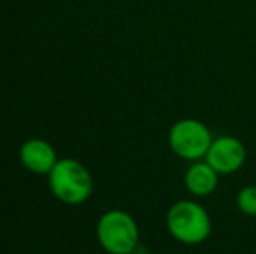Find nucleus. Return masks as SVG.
Listing matches in <instances>:
<instances>
[{
  "mask_svg": "<svg viewBox=\"0 0 256 254\" xmlns=\"http://www.w3.org/2000/svg\"><path fill=\"white\" fill-rule=\"evenodd\" d=\"M96 237L108 254H131L140 244V228L129 213L110 209L98 220Z\"/></svg>",
  "mask_w": 256,
  "mask_h": 254,
  "instance_id": "3",
  "label": "nucleus"
},
{
  "mask_svg": "<svg viewBox=\"0 0 256 254\" xmlns=\"http://www.w3.org/2000/svg\"><path fill=\"white\" fill-rule=\"evenodd\" d=\"M237 207L246 216L256 218V185H248L237 193Z\"/></svg>",
  "mask_w": 256,
  "mask_h": 254,
  "instance_id": "8",
  "label": "nucleus"
},
{
  "mask_svg": "<svg viewBox=\"0 0 256 254\" xmlns=\"http://www.w3.org/2000/svg\"><path fill=\"white\" fill-rule=\"evenodd\" d=\"M20 160L30 173L49 174L60 159L51 143L40 138H32L21 145Z\"/></svg>",
  "mask_w": 256,
  "mask_h": 254,
  "instance_id": "6",
  "label": "nucleus"
},
{
  "mask_svg": "<svg viewBox=\"0 0 256 254\" xmlns=\"http://www.w3.org/2000/svg\"><path fill=\"white\" fill-rule=\"evenodd\" d=\"M131 254H134V253H131Z\"/></svg>",
  "mask_w": 256,
  "mask_h": 254,
  "instance_id": "9",
  "label": "nucleus"
},
{
  "mask_svg": "<svg viewBox=\"0 0 256 254\" xmlns=\"http://www.w3.org/2000/svg\"><path fill=\"white\" fill-rule=\"evenodd\" d=\"M166 228L180 244L199 246L209 239L212 232L211 216L196 200H178L166 214Z\"/></svg>",
  "mask_w": 256,
  "mask_h": 254,
  "instance_id": "1",
  "label": "nucleus"
},
{
  "mask_svg": "<svg viewBox=\"0 0 256 254\" xmlns=\"http://www.w3.org/2000/svg\"><path fill=\"white\" fill-rule=\"evenodd\" d=\"M212 134L204 122L197 119H182L169 129V148L180 159L196 162L202 160L212 143Z\"/></svg>",
  "mask_w": 256,
  "mask_h": 254,
  "instance_id": "4",
  "label": "nucleus"
},
{
  "mask_svg": "<svg viewBox=\"0 0 256 254\" xmlns=\"http://www.w3.org/2000/svg\"><path fill=\"white\" fill-rule=\"evenodd\" d=\"M246 155V146L239 138L220 136L212 139L204 160L220 176H228V174L237 173L244 166Z\"/></svg>",
  "mask_w": 256,
  "mask_h": 254,
  "instance_id": "5",
  "label": "nucleus"
},
{
  "mask_svg": "<svg viewBox=\"0 0 256 254\" xmlns=\"http://www.w3.org/2000/svg\"><path fill=\"white\" fill-rule=\"evenodd\" d=\"M48 178L52 195L66 206L84 204L94 188L89 169L75 159H60Z\"/></svg>",
  "mask_w": 256,
  "mask_h": 254,
  "instance_id": "2",
  "label": "nucleus"
},
{
  "mask_svg": "<svg viewBox=\"0 0 256 254\" xmlns=\"http://www.w3.org/2000/svg\"><path fill=\"white\" fill-rule=\"evenodd\" d=\"M220 174L208 162L196 160L185 173V187L194 197H208L216 190Z\"/></svg>",
  "mask_w": 256,
  "mask_h": 254,
  "instance_id": "7",
  "label": "nucleus"
}]
</instances>
